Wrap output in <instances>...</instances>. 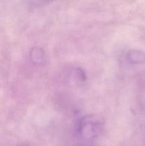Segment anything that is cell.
<instances>
[{
  "label": "cell",
  "instance_id": "cell-1",
  "mask_svg": "<svg viewBox=\"0 0 145 146\" xmlns=\"http://www.w3.org/2000/svg\"><path fill=\"white\" fill-rule=\"evenodd\" d=\"M78 133L84 139H92L99 134L100 123L91 116L82 118L78 123Z\"/></svg>",
  "mask_w": 145,
  "mask_h": 146
},
{
  "label": "cell",
  "instance_id": "cell-2",
  "mask_svg": "<svg viewBox=\"0 0 145 146\" xmlns=\"http://www.w3.org/2000/svg\"><path fill=\"white\" fill-rule=\"evenodd\" d=\"M127 58L132 64H141L145 62V54L136 50H132L128 53Z\"/></svg>",
  "mask_w": 145,
  "mask_h": 146
}]
</instances>
